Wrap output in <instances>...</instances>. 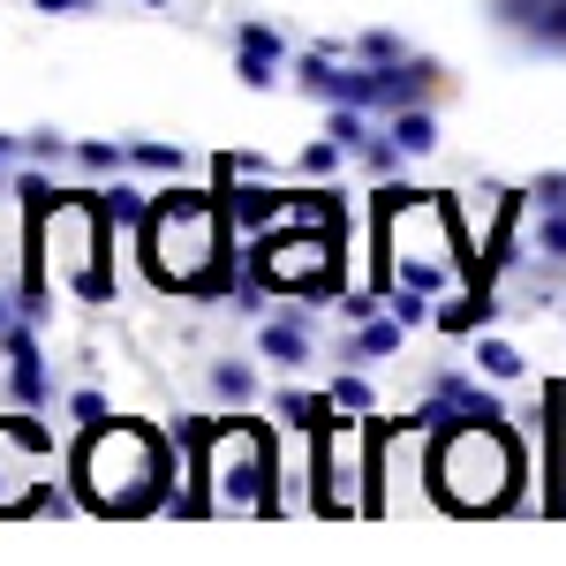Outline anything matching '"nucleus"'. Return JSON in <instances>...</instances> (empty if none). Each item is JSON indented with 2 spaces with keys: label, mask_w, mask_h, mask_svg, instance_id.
Listing matches in <instances>:
<instances>
[{
  "label": "nucleus",
  "mask_w": 566,
  "mask_h": 566,
  "mask_svg": "<svg viewBox=\"0 0 566 566\" xmlns=\"http://www.w3.org/2000/svg\"><path fill=\"white\" fill-rule=\"evenodd\" d=\"M340 151H348L340 136H317V144H303V159H295V167H303L310 181H325V175H333V167H340Z\"/></svg>",
  "instance_id": "a211bd4d"
},
{
  "label": "nucleus",
  "mask_w": 566,
  "mask_h": 566,
  "mask_svg": "<svg viewBox=\"0 0 566 566\" xmlns=\"http://www.w3.org/2000/svg\"><path fill=\"white\" fill-rule=\"evenodd\" d=\"M197 483L212 491V506H258L280 514V461L264 423H219V438L197 453Z\"/></svg>",
  "instance_id": "20e7f679"
},
{
  "label": "nucleus",
  "mask_w": 566,
  "mask_h": 566,
  "mask_svg": "<svg viewBox=\"0 0 566 566\" xmlns=\"http://www.w3.org/2000/svg\"><path fill=\"white\" fill-rule=\"evenodd\" d=\"M310 355H317V333H310L303 317H258V363H272V370H303Z\"/></svg>",
  "instance_id": "423d86ee"
},
{
  "label": "nucleus",
  "mask_w": 566,
  "mask_h": 566,
  "mask_svg": "<svg viewBox=\"0 0 566 566\" xmlns=\"http://www.w3.org/2000/svg\"><path fill=\"white\" fill-rule=\"evenodd\" d=\"M8 159H23V144H15V136H0V167H8Z\"/></svg>",
  "instance_id": "bb28decb"
},
{
  "label": "nucleus",
  "mask_w": 566,
  "mask_h": 566,
  "mask_svg": "<svg viewBox=\"0 0 566 566\" xmlns=\"http://www.w3.org/2000/svg\"><path fill=\"white\" fill-rule=\"evenodd\" d=\"M98 212H106V227H144L151 219V197L129 189V181H114V189H98Z\"/></svg>",
  "instance_id": "9b49d317"
},
{
  "label": "nucleus",
  "mask_w": 566,
  "mask_h": 566,
  "mask_svg": "<svg viewBox=\"0 0 566 566\" xmlns=\"http://www.w3.org/2000/svg\"><path fill=\"white\" fill-rule=\"evenodd\" d=\"M234 76H242V91H272V84H280V61H264V53H234Z\"/></svg>",
  "instance_id": "aec40b11"
},
{
  "label": "nucleus",
  "mask_w": 566,
  "mask_h": 566,
  "mask_svg": "<svg viewBox=\"0 0 566 566\" xmlns=\"http://www.w3.org/2000/svg\"><path fill=\"white\" fill-rule=\"evenodd\" d=\"M227 197L219 189H159L144 219V272L167 295H227L242 280V264L227 250Z\"/></svg>",
  "instance_id": "f257e3e1"
},
{
  "label": "nucleus",
  "mask_w": 566,
  "mask_h": 566,
  "mask_svg": "<svg viewBox=\"0 0 566 566\" xmlns=\"http://www.w3.org/2000/svg\"><path fill=\"white\" fill-rule=\"evenodd\" d=\"M348 53H355V61H408V45L392 39V31H363Z\"/></svg>",
  "instance_id": "4be33fe9"
},
{
  "label": "nucleus",
  "mask_w": 566,
  "mask_h": 566,
  "mask_svg": "<svg viewBox=\"0 0 566 566\" xmlns=\"http://www.w3.org/2000/svg\"><path fill=\"white\" fill-rule=\"evenodd\" d=\"M528 205H536V212H566V175H536Z\"/></svg>",
  "instance_id": "5701e85b"
},
{
  "label": "nucleus",
  "mask_w": 566,
  "mask_h": 566,
  "mask_svg": "<svg viewBox=\"0 0 566 566\" xmlns=\"http://www.w3.org/2000/svg\"><path fill=\"white\" fill-rule=\"evenodd\" d=\"M250 272H258L272 295H295V303L333 295V280H340V219H310V227H272V234H258Z\"/></svg>",
  "instance_id": "39448f33"
},
{
  "label": "nucleus",
  "mask_w": 566,
  "mask_h": 566,
  "mask_svg": "<svg viewBox=\"0 0 566 566\" xmlns=\"http://www.w3.org/2000/svg\"><path fill=\"white\" fill-rule=\"evenodd\" d=\"M69 423H76V431L106 423V392H98V386H76V392H69Z\"/></svg>",
  "instance_id": "412c9836"
},
{
  "label": "nucleus",
  "mask_w": 566,
  "mask_h": 566,
  "mask_svg": "<svg viewBox=\"0 0 566 566\" xmlns=\"http://www.w3.org/2000/svg\"><path fill=\"white\" fill-rule=\"evenodd\" d=\"M483 317H491V287H469V280H461V287L446 295V310H438V333H453V340H469V333H476Z\"/></svg>",
  "instance_id": "6e6552de"
},
{
  "label": "nucleus",
  "mask_w": 566,
  "mask_h": 566,
  "mask_svg": "<svg viewBox=\"0 0 566 566\" xmlns=\"http://www.w3.org/2000/svg\"><path fill=\"white\" fill-rule=\"evenodd\" d=\"M167 476H175V453L151 423H91L76 438V499L84 514H159L167 499Z\"/></svg>",
  "instance_id": "f03ea898"
},
{
  "label": "nucleus",
  "mask_w": 566,
  "mask_h": 566,
  "mask_svg": "<svg viewBox=\"0 0 566 566\" xmlns=\"http://www.w3.org/2000/svg\"><path fill=\"white\" fill-rule=\"evenodd\" d=\"M392 144H400L408 159H423V151H438V122L431 114H392Z\"/></svg>",
  "instance_id": "ddd939ff"
},
{
  "label": "nucleus",
  "mask_w": 566,
  "mask_h": 566,
  "mask_svg": "<svg viewBox=\"0 0 566 566\" xmlns=\"http://www.w3.org/2000/svg\"><path fill=\"white\" fill-rule=\"evenodd\" d=\"M181 144H151V136H129V167H144V175H181Z\"/></svg>",
  "instance_id": "f8f14e48"
},
{
  "label": "nucleus",
  "mask_w": 566,
  "mask_h": 566,
  "mask_svg": "<svg viewBox=\"0 0 566 566\" xmlns=\"http://www.w3.org/2000/svg\"><path fill=\"white\" fill-rule=\"evenodd\" d=\"M363 167H370V175H392V167H400V144H378V136H370V144H363Z\"/></svg>",
  "instance_id": "b1692460"
},
{
  "label": "nucleus",
  "mask_w": 566,
  "mask_h": 566,
  "mask_svg": "<svg viewBox=\"0 0 566 566\" xmlns=\"http://www.w3.org/2000/svg\"><path fill=\"white\" fill-rule=\"evenodd\" d=\"M476 370L491 378V386H522L528 378V363L514 340H499V333H476Z\"/></svg>",
  "instance_id": "1a4fd4ad"
},
{
  "label": "nucleus",
  "mask_w": 566,
  "mask_h": 566,
  "mask_svg": "<svg viewBox=\"0 0 566 566\" xmlns=\"http://www.w3.org/2000/svg\"><path fill=\"white\" fill-rule=\"evenodd\" d=\"M84 499H69V491H53V483H31L23 499H8V514H76Z\"/></svg>",
  "instance_id": "2eb2a0df"
},
{
  "label": "nucleus",
  "mask_w": 566,
  "mask_h": 566,
  "mask_svg": "<svg viewBox=\"0 0 566 566\" xmlns=\"http://www.w3.org/2000/svg\"><path fill=\"white\" fill-rule=\"evenodd\" d=\"M522 491V446L499 423H446V438L431 446V499H446L453 514H514Z\"/></svg>",
  "instance_id": "7ed1b4c3"
},
{
  "label": "nucleus",
  "mask_w": 566,
  "mask_h": 566,
  "mask_svg": "<svg viewBox=\"0 0 566 566\" xmlns=\"http://www.w3.org/2000/svg\"><path fill=\"white\" fill-rule=\"evenodd\" d=\"M333 408H340V416H370V408H378V392H370V378H333Z\"/></svg>",
  "instance_id": "f3484780"
},
{
  "label": "nucleus",
  "mask_w": 566,
  "mask_h": 566,
  "mask_svg": "<svg viewBox=\"0 0 566 566\" xmlns=\"http://www.w3.org/2000/svg\"><path fill=\"white\" fill-rule=\"evenodd\" d=\"M205 386H212L219 408H250L258 400V363L250 355H212L205 363Z\"/></svg>",
  "instance_id": "0eeeda50"
},
{
  "label": "nucleus",
  "mask_w": 566,
  "mask_h": 566,
  "mask_svg": "<svg viewBox=\"0 0 566 566\" xmlns=\"http://www.w3.org/2000/svg\"><path fill=\"white\" fill-rule=\"evenodd\" d=\"M69 151H76V144H69L61 129H31V136H23V159H31V167H61Z\"/></svg>",
  "instance_id": "dca6fc26"
},
{
  "label": "nucleus",
  "mask_w": 566,
  "mask_h": 566,
  "mask_svg": "<svg viewBox=\"0 0 566 566\" xmlns=\"http://www.w3.org/2000/svg\"><path fill=\"white\" fill-rule=\"evenodd\" d=\"M340 317H348V325H363V317H378V295H348V303H340Z\"/></svg>",
  "instance_id": "a878e982"
},
{
  "label": "nucleus",
  "mask_w": 566,
  "mask_h": 566,
  "mask_svg": "<svg viewBox=\"0 0 566 566\" xmlns=\"http://www.w3.org/2000/svg\"><path fill=\"white\" fill-rule=\"evenodd\" d=\"M31 8H39V15H98L106 0H31Z\"/></svg>",
  "instance_id": "393cba45"
},
{
  "label": "nucleus",
  "mask_w": 566,
  "mask_h": 566,
  "mask_svg": "<svg viewBox=\"0 0 566 566\" xmlns=\"http://www.w3.org/2000/svg\"><path fill=\"white\" fill-rule=\"evenodd\" d=\"M234 45H242V53H264V61H287V39L264 31V23H234Z\"/></svg>",
  "instance_id": "6ab92c4d"
},
{
  "label": "nucleus",
  "mask_w": 566,
  "mask_h": 566,
  "mask_svg": "<svg viewBox=\"0 0 566 566\" xmlns=\"http://www.w3.org/2000/svg\"><path fill=\"white\" fill-rule=\"evenodd\" d=\"M8 317H15V310H8V303H0V333H8Z\"/></svg>",
  "instance_id": "cd10ccee"
},
{
  "label": "nucleus",
  "mask_w": 566,
  "mask_h": 566,
  "mask_svg": "<svg viewBox=\"0 0 566 566\" xmlns=\"http://www.w3.org/2000/svg\"><path fill=\"white\" fill-rule=\"evenodd\" d=\"M76 167H84V175H122V167H129V144H106V136H91V144H76Z\"/></svg>",
  "instance_id": "4468645a"
},
{
  "label": "nucleus",
  "mask_w": 566,
  "mask_h": 566,
  "mask_svg": "<svg viewBox=\"0 0 566 566\" xmlns=\"http://www.w3.org/2000/svg\"><path fill=\"white\" fill-rule=\"evenodd\" d=\"M272 416H280L287 431H310V438H317L333 416H340V408H333V392H325V400H317V392H280V400H272Z\"/></svg>",
  "instance_id": "9d476101"
}]
</instances>
